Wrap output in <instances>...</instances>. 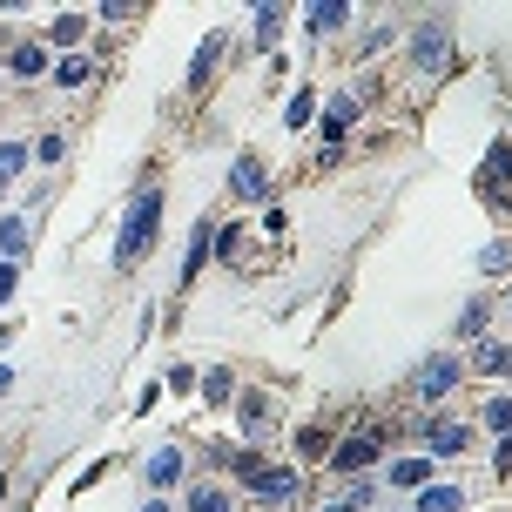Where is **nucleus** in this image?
I'll list each match as a JSON object with an SVG mask.
<instances>
[{
  "mask_svg": "<svg viewBox=\"0 0 512 512\" xmlns=\"http://www.w3.org/2000/svg\"><path fill=\"white\" fill-rule=\"evenodd\" d=\"M459 378H465L459 358H425L418 371H411V391H418L425 405H438V398H452V391H459Z\"/></svg>",
  "mask_w": 512,
  "mask_h": 512,
  "instance_id": "3",
  "label": "nucleus"
},
{
  "mask_svg": "<svg viewBox=\"0 0 512 512\" xmlns=\"http://www.w3.org/2000/svg\"><path fill=\"white\" fill-rule=\"evenodd\" d=\"M479 371H486V378H512V344H486V351H479Z\"/></svg>",
  "mask_w": 512,
  "mask_h": 512,
  "instance_id": "24",
  "label": "nucleus"
},
{
  "mask_svg": "<svg viewBox=\"0 0 512 512\" xmlns=\"http://www.w3.org/2000/svg\"><path fill=\"white\" fill-rule=\"evenodd\" d=\"M263 425H270V391H243V432L263 438Z\"/></svg>",
  "mask_w": 512,
  "mask_h": 512,
  "instance_id": "18",
  "label": "nucleus"
},
{
  "mask_svg": "<svg viewBox=\"0 0 512 512\" xmlns=\"http://www.w3.org/2000/svg\"><path fill=\"white\" fill-rule=\"evenodd\" d=\"M384 479H391L398 492H425V486H432V459H398Z\"/></svg>",
  "mask_w": 512,
  "mask_h": 512,
  "instance_id": "11",
  "label": "nucleus"
},
{
  "mask_svg": "<svg viewBox=\"0 0 512 512\" xmlns=\"http://www.w3.org/2000/svg\"><path fill=\"white\" fill-rule=\"evenodd\" d=\"M14 283H21V263H0V304L14 297Z\"/></svg>",
  "mask_w": 512,
  "mask_h": 512,
  "instance_id": "32",
  "label": "nucleus"
},
{
  "mask_svg": "<svg viewBox=\"0 0 512 512\" xmlns=\"http://www.w3.org/2000/svg\"><path fill=\"white\" fill-rule=\"evenodd\" d=\"M0 499H7V465H0Z\"/></svg>",
  "mask_w": 512,
  "mask_h": 512,
  "instance_id": "36",
  "label": "nucleus"
},
{
  "mask_svg": "<svg viewBox=\"0 0 512 512\" xmlns=\"http://www.w3.org/2000/svg\"><path fill=\"white\" fill-rule=\"evenodd\" d=\"M506 263H512L506 243H486V250H479V270H506Z\"/></svg>",
  "mask_w": 512,
  "mask_h": 512,
  "instance_id": "31",
  "label": "nucleus"
},
{
  "mask_svg": "<svg viewBox=\"0 0 512 512\" xmlns=\"http://www.w3.org/2000/svg\"><path fill=\"white\" fill-rule=\"evenodd\" d=\"M7 75H14V81H34V75H48V48H34V41H21V48L7 54Z\"/></svg>",
  "mask_w": 512,
  "mask_h": 512,
  "instance_id": "10",
  "label": "nucleus"
},
{
  "mask_svg": "<svg viewBox=\"0 0 512 512\" xmlns=\"http://www.w3.org/2000/svg\"><path fill=\"white\" fill-rule=\"evenodd\" d=\"M61 155H68L61 135H41V142H34V162H61Z\"/></svg>",
  "mask_w": 512,
  "mask_h": 512,
  "instance_id": "30",
  "label": "nucleus"
},
{
  "mask_svg": "<svg viewBox=\"0 0 512 512\" xmlns=\"http://www.w3.org/2000/svg\"><path fill=\"white\" fill-rule=\"evenodd\" d=\"M317 512H364V499H351V492H344V499H331V506H317Z\"/></svg>",
  "mask_w": 512,
  "mask_h": 512,
  "instance_id": "33",
  "label": "nucleus"
},
{
  "mask_svg": "<svg viewBox=\"0 0 512 512\" xmlns=\"http://www.w3.org/2000/svg\"><path fill=\"white\" fill-rule=\"evenodd\" d=\"M283 122H290V128L317 122V95H310V88H297V95H290V115H283Z\"/></svg>",
  "mask_w": 512,
  "mask_h": 512,
  "instance_id": "27",
  "label": "nucleus"
},
{
  "mask_svg": "<svg viewBox=\"0 0 512 512\" xmlns=\"http://www.w3.org/2000/svg\"><path fill=\"white\" fill-rule=\"evenodd\" d=\"M155 230H162V189L142 182V189H135V203H128V216H122V236H115V270H135V263L149 256Z\"/></svg>",
  "mask_w": 512,
  "mask_h": 512,
  "instance_id": "1",
  "label": "nucleus"
},
{
  "mask_svg": "<svg viewBox=\"0 0 512 512\" xmlns=\"http://www.w3.org/2000/svg\"><path fill=\"white\" fill-rule=\"evenodd\" d=\"M283 41V7H256V48L270 54Z\"/></svg>",
  "mask_w": 512,
  "mask_h": 512,
  "instance_id": "20",
  "label": "nucleus"
},
{
  "mask_svg": "<svg viewBox=\"0 0 512 512\" xmlns=\"http://www.w3.org/2000/svg\"><path fill=\"white\" fill-rule=\"evenodd\" d=\"M243 486H250L256 506H290V499H297V465H263V472L243 479Z\"/></svg>",
  "mask_w": 512,
  "mask_h": 512,
  "instance_id": "4",
  "label": "nucleus"
},
{
  "mask_svg": "<svg viewBox=\"0 0 512 512\" xmlns=\"http://www.w3.org/2000/svg\"><path fill=\"white\" fill-rule=\"evenodd\" d=\"M351 115H358V102L351 95H331V108H324V149H337V135L351 128Z\"/></svg>",
  "mask_w": 512,
  "mask_h": 512,
  "instance_id": "14",
  "label": "nucleus"
},
{
  "mask_svg": "<svg viewBox=\"0 0 512 512\" xmlns=\"http://www.w3.org/2000/svg\"><path fill=\"white\" fill-rule=\"evenodd\" d=\"M486 317H492V304H486V297H472V304L459 310V337H486Z\"/></svg>",
  "mask_w": 512,
  "mask_h": 512,
  "instance_id": "23",
  "label": "nucleus"
},
{
  "mask_svg": "<svg viewBox=\"0 0 512 512\" xmlns=\"http://www.w3.org/2000/svg\"><path fill=\"white\" fill-rule=\"evenodd\" d=\"M310 27H317V34H337V27H351V7H344V0H317V7H310Z\"/></svg>",
  "mask_w": 512,
  "mask_h": 512,
  "instance_id": "17",
  "label": "nucleus"
},
{
  "mask_svg": "<svg viewBox=\"0 0 512 512\" xmlns=\"http://www.w3.org/2000/svg\"><path fill=\"white\" fill-rule=\"evenodd\" d=\"M506 182H512V142H492V149H486V189L499 196Z\"/></svg>",
  "mask_w": 512,
  "mask_h": 512,
  "instance_id": "16",
  "label": "nucleus"
},
{
  "mask_svg": "<svg viewBox=\"0 0 512 512\" xmlns=\"http://www.w3.org/2000/svg\"><path fill=\"white\" fill-rule=\"evenodd\" d=\"M506 310H512V297H506Z\"/></svg>",
  "mask_w": 512,
  "mask_h": 512,
  "instance_id": "37",
  "label": "nucleus"
},
{
  "mask_svg": "<svg viewBox=\"0 0 512 512\" xmlns=\"http://www.w3.org/2000/svg\"><path fill=\"white\" fill-rule=\"evenodd\" d=\"M425 452H432V459H459L465 445H472V432H465V425H452V418H425Z\"/></svg>",
  "mask_w": 512,
  "mask_h": 512,
  "instance_id": "5",
  "label": "nucleus"
},
{
  "mask_svg": "<svg viewBox=\"0 0 512 512\" xmlns=\"http://www.w3.org/2000/svg\"><path fill=\"white\" fill-rule=\"evenodd\" d=\"M486 425H492V432H512V398H492V405H486Z\"/></svg>",
  "mask_w": 512,
  "mask_h": 512,
  "instance_id": "29",
  "label": "nucleus"
},
{
  "mask_svg": "<svg viewBox=\"0 0 512 512\" xmlns=\"http://www.w3.org/2000/svg\"><path fill=\"white\" fill-rule=\"evenodd\" d=\"M21 256H27V223L7 216V223H0V263H21Z\"/></svg>",
  "mask_w": 512,
  "mask_h": 512,
  "instance_id": "19",
  "label": "nucleus"
},
{
  "mask_svg": "<svg viewBox=\"0 0 512 512\" xmlns=\"http://www.w3.org/2000/svg\"><path fill=\"white\" fill-rule=\"evenodd\" d=\"M182 479V452L176 445H162V452H149V465H142V486L155 492V499H169V486Z\"/></svg>",
  "mask_w": 512,
  "mask_h": 512,
  "instance_id": "6",
  "label": "nucleus"
},
{
  "mask_svg": "<svg viewBox=\"0 0 512 512\" xmlns=\"http://www.w3.org/2000/svg\"><path fill=\"white\" fill-rule=\"evenodd\" d=\"M81 34H88V21H81V14H61V21H54V48H68Z\"/></svg>",
  "mask_w": 512,
  "mask_h": 512,
  "instance_id": "28",
  "label": "nucleus"
},
{
  "mask_svg": "<svg viewBox=\"0 0 512 512\" xmlns=\"http://www.w3.org/2000/svg\"><path fill=\"white\" fill-rule=\"evenodd\" d=\"M142 512H169V499H149V506H142Z\"/></svg>",
  "mask_w": 512,
  "mask_h": 512,
  "instance_id": "34",
  "label": "nucleus"
},
{
  "mask_svg": "<svg viewBox=\"0 0 512 512\" xmlns=\"http://www.w3.org/2000/svg\"><path fill=\"white\" fill-rule=\"evenodd\" d=\"M378 452H384V432H378V425H358L344 445H331V472H337V479H358L364 465H378Z\"/></svg>",
  "mask_w": 512,
  "mask_h": 512,
  "instance_id": "2",
  "label": "nucleus"
},
{
  "mask_svg": "<svg viewBox=\"0 0 512 512\" xmlns=\"http://www.w3.org/2000/svg\"><path fill=\"white\" fill-rule=\"evenodd\" d=\"M209 250H216V223H196V236H189V256H182V283H196V277H203Z\"/></svg>",
  "mask_w": 512,
  "mask_h": 512,
  "instance_id": "8",
  "label": "nucleus"
},
{
  "mask_svg": "<svg viewBox=\"0 0 512 512\" xmlns=\"http://www.w3.org/2000/svg\"><path fill=\"white\" fill-rule=\"evenodd\" d=\"M203 398H209V405H230V398H236V378H230V371H209V378H203Z\"/></svg>",
  "mask_w": 512,
  "mask_h": 512,
  "instance_id": "26",
  "label": "nucleus"
},
{
  "mask_svg": "<svg viewBox=\"0 0 512 512\" xmlns=\"http://www.w3.org/2000/svg\"><path fill=\"white\" fill-rule=\"evenodd\" d=\"M297 459H331V432L324 425H304L297 432Z\"/></svg>",
  "mask_w": 512,
  "mask_h": 512,
  "instance_id": "22",
  "label": "nucleus"
},
{
  "mask_svg": "<svg viewBox=\"0 0 512 512\" xmlns=\"http://www.w3.org/2000/svg\"><path fill=\"white\" fill-rule=\"evenodd\" d=\"M411 54H418V68H445V54H452V41H445L438 27H418V34H411Z\"/></svg>",
  "mask_w": 512,
  "mask_h": 512,
  "instance_id": "9",
  "label": "nucleus"
},
{
  "mask_svg": "<svg viewBox=\"0 0 512 512\" xmlns=\"http://www.w3.org/2000/svg\"><path fill=\"white\" fill-rule=\"evenodd\" d=\"M189 512H230V492L223 486H189Z\"/></svg>",
  "mask_w": 512,
  "mask_h": 512,
  "instance_id": "25",
  "label": "nucleus"
},
{
  "mask_svg": "<svg viewBox=\"0 0 512 512\" xmlns=\"http://www.w3.org/2000/svg\"><path fill=\"white\" fill-rule=\"evenodd\" d=\"M27 162H34V149H27V142H0V189H7V182L21 176Z\"/></svg>",
  "mask_w": 512,
  "mask_h": 512,
  "instance_id": "21",
  "label": "nucleus"
},
{
  "mask_svg": "<svg viewBox=\"0 0 512 512\" xmlns=\"http://www.w3.org/2000/svg\"><path fill=\"white\" fill-rule=\"evenodd\" d=\"M216 61H223V34H209L203 48H196V61H189V88H209V75H216Z\"/></svg>",
  "mask_w": 512,
  "mask_h": 512,
  "instance_id": "13",
  "label": "nucleus"
},
{
  "mask_svg": "<svg viewBox=\"0 0 512 512\" xmlns=\"http://www.w3.org/2000/svg\"><path fill=\"white\" fill-rule=\"evenodd\" d=\"M230 189L243 196V203H263V196H270V176H263V162H256V155H236V176H230Z\"/></svg>",
  "mask_w": 512,
  "mask_h": 512,
  "instance_id": "7",
  "label": "nucleus"
},
{
  "mask_svg": "<svg viewBox=\"0 0 512 512\" xmlns=\"http://www.w3.org/2000/svg\"><path fill=\"white\" fill-rule=\"evenodd\" d=\"M95 68H102L95 54H68V61H54V81L61 88H81V81H95Z\"/></svg>",
  "mask_w": 512,
  "mask_h": 512,
  "instance_id": "15",
  "label": "nucleus"
},
{
  "mask_svg": "<svg viewBox=\"0 0 512 512\" xmlns=\"http://www.w3.org/2000/svg\"><path fill=\"white\" fill-rule=\"evenodd\" d=\"M465 499H472L465 486H425L418 492V512H465Z\"/></svg>",
  "mask_w": 512,
  "mask_h": 512,
  "instance_id": "12",
  "label": "nucleus"
},
{
  "mask_svg": "<svg viewBox=\"0 0 512 512\" xmlns=\"http://www.w3.org/2000/svg\"><path fill=\"white\" fill-rule=\"evenodd\" d=\"M7 384H14V371H7V364H0V391H7Z\"/></svg>",
  "mask_w": 512,
  "mask_h": 512,
  "instance_id": "35",
  "label": "nucleus"
}]
</instances>
